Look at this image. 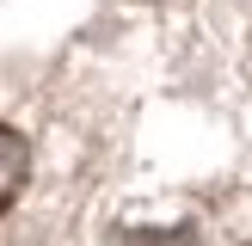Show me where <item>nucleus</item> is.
<instances>
[{
	"instance_id": "nucleus-1",
	"label": "nucleus",
	"mask_w": 252,
	"mask_h": 246,
	"mask_svg": "<svg viewBox=\"0 0 252 246\" xmlns=\"http://www.w3.org/2000/svg\"><path fill=\"white\" fill-rule=\"evenodd\" d=\"M25 172H31V154H25V135L0 123V209L25 191Z\"/></svg>"
},
{
	"instance_id": "nucleus-2",
	"label": "nucleus",
	"mask_w": 252,
	"mask_h": 246,
	"mask_svg": "<svg viewBox=\"0 0 252 246\" xmlns=\"http://www.w3.org/2000/svg\"><path fill=\"white\" fill-rule=\"evenodd\" d=\"M197 234L191 228H166V234H148V228H129L123 234V246H191Z\"/></svg>"
}]
</instances>
